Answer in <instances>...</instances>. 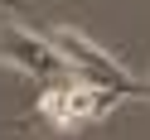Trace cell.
<instances>
[{
    "label": "cell",
    "instance_id": "cell-1",
    "mask_svg": "<svg viewBox=\"0 0 150 140\" xmlns=\"http://www.w3.org/2000/svg\"><path fill=\"white\" fill-rule=\"evenodd\" d=\"M116 101H126V92H111L102 82L87 77H73V82H44V97H39V116L49 121L53 130L63 135H78L82 126H97L102 116L116 111Z\"/></svg>",
    "mask_w": 150,
    "mask_h": 140
},
{
    "label": "cell",
    "instance_id": "cell-2",
    "mask_svg": "<svg viewBox=\"0 0 150 140\" xmlns=\"http://www.w3.org/2000/svg\"><path fill=\"white\" fill-rule=\"evenodd\" d=\"M44 39L58 49V58H63L68 72H78V77H87V82H102V87H111V92H126V97H150V82H140L136 72H126L107 49H97L87 34L68 29V24H53V29H44Z\"/></svg>",
    "mask_w": 150,
    "mask_h": 140
},
{
    "label": "cell",
    "instance_id": "cell-3",
    "mask_svg": "<svg viewBox=\"0 0 150 140\" xmlns=\"http://www.w3.org/2000/svg\"><path fill=\"white\" fill-rule=\"evenodd\" d=\"M0 63L29 72L34 82H53L63 72V58L44 34H29V29H15V24H0Z\"/></svg>",
    "mask_w": 150,
    "mask_h": 140
},
{
    "label": "cell",
    "instance_id": "cell-4",
    "mask_svg": "<svg viewBox=\"0 0 150 140\" xmlns=\"http://www.w3.org/2000/svg\"><path fill=\"white\" fill-rule=\"evenodd\" d=\"M10 5H15V0H0V10H10Z\"/></svg>",
    "mask_w": 150,
    "mask_h": 140
}]
</instances>
